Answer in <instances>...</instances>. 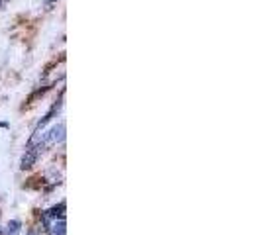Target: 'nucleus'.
<instances>
[{
	"mask_svg": "<svg viewBox=\"0 0 261 235\" xmlns=\"http://www.w3.org/2000/svg\"><path fill=\"white\" fill-rule=\"evenodd\" d=\"M20 229H22V222H20V220H12V222H8L6 229H4V233L6 235H18L20 233Z\"/></svg>",
	"mask_w": 261,
	"mask_h": 235,
	"instance_id": "obj_1",
	"label": "nucleus"
},
{
	"mask_svg": "<svg viewBox=\"0 0 261 235\" xmlns=\"http://www.w3.org/2000/svg\"><path fill=\"white\" fill-rule=\"evenodd\" d=\"M0 233H2V229H0Z\"/></svg>",
	"mask_w": 261,
	"mask_h": 235,
	"instance_id": "obj_3",
	"label": "nucleus"
},
{
	"mask_svg": "<svg viewBox=\"0 0 261 235\" xmlns=\"http://www.w3.org/2000/svg\"><path fill=\"white\" fill-rule=\"evenodd\" d=\"M30 235H36V233H34V231H30Z\"/></svg>",
	"mask_w": 261,
	"mask_h": 235,
	"instance_id": "obj_2",
	"label": "nucleus"
}]
</instances>
